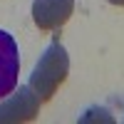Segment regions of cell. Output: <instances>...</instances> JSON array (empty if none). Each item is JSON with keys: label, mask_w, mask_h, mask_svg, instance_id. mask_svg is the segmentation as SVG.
Returning a JSON list of instances; mask_svg holds the SVG:
<instances>
[{"label": "cell", "mask_w": 124, "mask_h": 124, "mask_svg": "<svg viewBox=\"0 0 124 124\" xmlns=\"http://www.w3.org/2000/svg\"><path fill=\"white\" fill-rule=\"evenodd\" d=\"M75 10V0H35L32 23L40 30H60Z\"/></svg>", "instance_id": "cell-4"}, {"label": "cell", "mask_w": 124, "mask_h": 124, "mask_svg": "<svg viewBox=\"0 0 124 124\" xmlns=\"http://www.w3.org/2000/svg\"><path fill=\"white\" fill-rule=\"evenodd\" d=\"M67 72H70V57L65 52V47L60 45V40L55 37L52 45H50L42 52V57L37 60L32 75H30V87H32V92L40 97V102L52 99L57 87L65 82Z\"/></svg>", "instance_id": "cell-1"}, {"label": "cell", "mask_w": 124, "mask_h": 124, "mask_svg": "<svg viewBox=\"0 0 124 124\" xmlns=\"http://www.w3.org/2000/svg\"><path fill=\"white\" fill-rule=\"evenodd\" d=\"M17 75H20V55L13 35L0 30V99L8 97L17 87Z\"/></svg>", "instance_id": "cell-3"}, {"label": "cell", "mask_w": 124, "mask_h": 124, "mask_svg": "<svg viewBox=\"0 0 124 124\" xmlns=\"http://www.w3.org/2000/svg\"><path fill=\"white\" fill-rule=\"evenodd\" d=\"M40 97L32 92V87L25 85L20 87L15 94L10 92L8 97L0 99V122H10V124H20V122H32L37 117L40 109Z\"/></svg>", "instance_id": "cell-2"}, {"label": "cell", "mask_w": 124, "mask_h": 124, "mask_svg": "<svg viewBox=\"0 0 124 124\" xmlns=\"http://www.w3.org/2000/svg\"><path fill=\"white\" fill-rule=\"evenodd\" d=\"M112 5H124V0H109Z\"/></svg>", "instance_id": "cell-5"}]
</instances>
